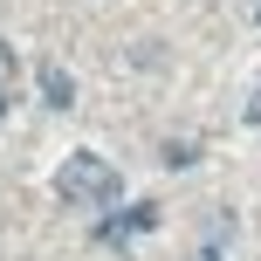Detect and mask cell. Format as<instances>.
Returning a JSON list of instances; mask_svg holds the SVG:
<instances>
[{
	"label": "cell",
	"instance_id": "5b68a950",
	"mask_svg": "<svg viewBox=\"0 0 261 261\" xmlns=\"http://www.w3.org/2000/svg\"><path fill=\"white\" fill-rule=\"evenodd\" d=\"M193 261H227V254H220V248H206V254H193Z\"/></svg>",
	"mask_w": 261,
	"mask_h": 261
},
{
	"label": "cell",
	"instance_id": "277c9868",
	"mask_svg": "<svg viewBox=\"0 0 261 261\" xmlns=\"http://www.w3.org/2000/svg\"><path fill=\"white\" fill-rule=\"evenodd\" d=\"M7 90H14V48L0 41V96H7Z\"/></svg>",
	"mask_w": 261,
	"mask_h": 261
},
{
	"label": "cell",
	"instance_id": "7a4b0ae2",
	"mask_svg": "<svg viewBox=\"0 0 261 261\" xmlns=\"http://www.w3.org/2000/svg\"><path fill=\"white\" fill-rule=\"evenodd\" d=\"M41 103H55V110H62V103H76V83H69V76H62L55 62L41 69Z\"/></svg>",
	"mask_w": 261,
	"mask_h": 261
},
{
	"label": "cell",
	"instance_id": "6da1fadb",
	"mask_svg": "<svg viewBox=\"0 0 261 261\" xmlns=\"http://www.w3.org/2000/svg\"><path fill=\"white\" fill-rule=\"evenodd\" d=\"M55 193H62L69 206H110V199L124 193V179H117V165H110V158H96V151H69L62 172H55Z\"/></svg>",
	"mask_w": 261,
	"mask_h": 261
},
{
	"label": "cell",
	"instance_id": "3957f363",
	"mask_svg": "<svg viewBox=\"0 0 261 261\" xmlns=\"http://www.w3.org/2000/svg\"><path fill=\"white\" fill-rule=\"evenodd\" d=\"M193 158H199V144H186V138L165 144V165H193Z\"/></svg>",
	"mask_w": 261,
	"mask_h": 261
}]
</instances>
